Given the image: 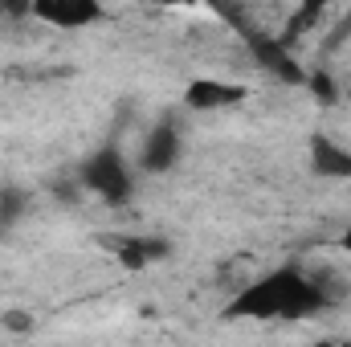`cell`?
<instances>
[{
	"mask_svg": "<svg viewBox=\"0 0 351 347\" xmlns=\"http://www.w3.org/2000/svg\"><path fill=\"white\" fill-rule=\"evenodd\" d=\"M343 298V286H331L327 274H306L298 265H278L258 282H250L229 307V319H311L331 311Z\"/></svg>",
	"mask_w": 351,
	"mask_h": 347,
	"instance_id": "6da1fadb",
	"label": "cell"
},
{
	"mask_svg": "<svg viewBox=\"0 0 351 347\" xmlns=\"http://www.w3.org/2000/svg\"><path fill=\"white\" fill-rule=\"evenodd\" d=\"M82 184H86L94 196H102L106 204H127L131 192H135L131 172H127V164H123V156H119L114 143L98 147L86 164H82Z\"/></svg>",
	"mask_w": 351,
	"mask_h": 347,
	"instance_id": "7a4b0ae2",
	"label": "cell"
},
{
	"mask_svg": "<svg viewBox=\"0 0 351 347\" xmlns=\"http://www.w3.org/2000/svg\"><path fill=\"white\" fill-rule=\"evenodd\" d=\"M180 152H184V139H180L176 123H156V127L147 131V139H143L139 168H143V172H152V176H164V172H172V168H176Z\"/></svg>",
	"mask_w": 351,
	"mask_h": 347,
	"instance_id": "3957f363",
	"label": "cell"
},
{
	"mask_svg": "<svg viewBox=\"0 0 351 347\" xmlns=\"http://www.w3.org/2000/svg\"><path fill=\"white\" fill-rule=\"evenodd\" d=\"M33 16L53 29H82L102 16L98 0H33Z\"/></svg>",
	"mask_w": 351,
	"mask_h": 347,
	"instance_id": "277c9868",
	"label": "cell"
},
{
	"mask_svg": "<svg viewBox=\"0 0 351 347\" xmlns=\"http://www.w3.org/2000/svg\"><path fill=\"white\" fill-rule=\"evenodd\" d=\"M245 86H233V82H217V78H196V82H188L184 90V102L192 106V110H225V106H237V102H245Z\"/></svg>",
	"mask_w": 351,
	"mask_h": 347,
	"instance_id": "5b68a950",
	"label": "cell"
},
{
	"mask_svg": "<svg viewBox=\"0 0 351 347\" xmlns=\"http://www.w3.org/2000/svg\"><path fill=\"white\" fill-rule=\"evenodd\" d=\"M311 172L323 180H351V152L327 135H311Z\"/></svg>",
	"mask_w": 351,
	"mask_h": 347,
	"instance_id": "8992f818",
	"label": "cell"
},
{
	"mask_svg": "<svg viewBox=\"0 0 351 347\" xmlns=\"http://www.w3.org/2000/svg\"><path fill=\"white\" fill-rule=\"evenodd\" d=\"M114 254H119V261H123L127 270H143V265H152V261H164L172 254V246H168L164 237H119V241H114Z\"/></svg>",
	"mask_w": 351,
	"mask_h": 347,
	"instance_id": "52a82bcc",
	"label": "cell"
},
{
	"mask_svg": "<svg viewBox=\"0 0 351 347\" xmlns=\"http://www.w3.org/2000/svg\"><path fill=\"white\" fill-rule=\"evenodd\" d=\"M250 49L258 53V62H262L265 70H274V78H282V82H306V74H302V66L278 45V41H265V37H250Z\"/></svg>",
	"mask_w": 351,
	"mask_h": 347,
	"instance_id": "ba28073f",
	"label": "cell"
},
{
	"mask_svg": "<svg viewBox=\"0 0 351 347\" xmlns=\"http://www.w3.org/2000/svg\"><path fill=\"white\" fill-rule=\"evenodd\" d=\"M25 208H29V192L16 188V184H4V188H0V229L16 225V221L25 217Z\"/></svg>",
	"mask_w": 351,
	"mask_h": 347,
	"instance_id": "9c48e42d",
	"label": "cell"
},
{
	"mask_svg": "<svg viewBox=\"0 0 351 347\" xmlns=\"http://www.w3.org/2000/svg\"><path fill=\"white\" fill-rule=\"evenodd\" d=\"M327 4H331V0H302V12L294 16V25H290V37H294V33H302V29H311V25H315V16H319Z\"/></svg>",
	"mask_w": 351,
	"mask_h": 347,
	"instance_id": "30bf717a",
	"label": "cell"
},
{
	"mask_svg": "<svg viewBox=\"0 0 351 347\" xmlns=\"http://www.w3.org/2000/svg\"><path fill=\"white\" fill-rule=\"evenodd\" d=\"M0 16H8V21L33 16V0H0Z\"/></svg>",
	"mask_w": 351,
	"mask_h": 347,
	"instance_id": "8fae6325",
	"label": "cell"
},
{
	"mask_svg": "<svg viewBox=\"0 0 351 347\" xmlns=\"http://www.w3.org/2000/svg\"><path fill=\"white\" fill-rule=\"evenodd\" d=\"M311 82H315V94H319V98H331V82H327L323 74H315Z\"/></svg>",
	"mask_w": 351,
	"mask_h": 347,
	"instance_id": "7c38bea8",
	"label": "cell"
},
{
	"mask_svg": "<svg viewBox=\"0 0 351 347\" xmlns=\"http://www.w3.org/2000/svg\"><path fill=\"white\" fill-rule=\"evenodd\" d=\"M152 4H188V0H152ZM208 4H217V8H225V4H233V0H208Z\"/></svg>",
	"mask_w": 351,
	"mask_h": 347,
	"instance_id": "4fadbf2b",
	"label": "cell"
},
{
	"mask_svg": "<svg viewBox=\"0 0 351 347\" xmlns=\"http://www.w3.org/2000/svg\"><path fill=\"white\" fill-rule=\"evenodd\" d=\"M339 250H348V254H351V229L343 233V237H339Z\"/></svg>",
	"mask_w": 351,
	"mask_h": 347,
	"instance_id": "5bb4252c",
	"label": "cell"
}]
</instances>
